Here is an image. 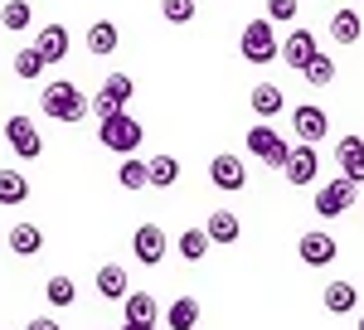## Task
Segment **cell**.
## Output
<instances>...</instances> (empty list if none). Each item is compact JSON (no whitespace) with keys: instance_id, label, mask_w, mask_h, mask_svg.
Instances as JSON below:
<instances>
[{"instance_id":"1","label":"cell","mask_w":364,"mask_h":330,"mask_svg":"<svg viewBox=\"0 0 364 330\" xmlns=\"http://www.w3.org/2000/svg\"><path fill=\"white\" fill-rule=\"evenodd\" d=\"M39 107L49 112L54 122H83L87 117V97L78 92V82L58 78V82H49V87L39 92Z\"/></svg>"},{"instance_id":"2","label":"cell","mask_w":364,"mask_h":330,"mask_svg":"<svg viewBox=\"0 0 364 330\" xmlns=\"http://www.w3.org/2000/svg\"><path fill=\"white\" fill-rule=\"evenodd\" d=\"M97 141L117 151V156H132L141 146V122L136 117H127V112H117V117H102V127H97Z\"/></svg>"},{"instance_id":"3","label":"cell","mask_w":364,"mask_h":330,"mask_svg":"<svg viewBox=\"0 0 364 330\" xmlns=\"http://www.w3.org/2000/svg\"><path fill=\"white\" fill-rule=\"evenodd\" d=\"M238 49H243L248 63H277V34H272V20H248Z\"/></svg>"},{"instance_id":"4","label":"cell","mask_w":364,"mask_h":330,"mask_svg":"<svg viewBox=\"0 0 364 330\" xmlns=\"http://www.w3.org/2000/svg\"><path fill=\"white\" fill-rule=\"evenodd\" d=\"M350 204H355V185H350L345 175L326 180V185L316 190V214H321V219H340V214H345Z\"/></svg>"},{"instance_id":"5","label":"cell","mask_w":364,"mask_h":330,"mask_svg":"<svg viewBox=\"0 0 364 330\" xmlns=\"http://www.w3.org/2000/svg\"><path fill=\"white\" fill-rule=\"evenodd\" d=\"M132 92H136V82L127 78V73H112V78L102 82V92L92 97V112H97V117H117V112H127Z\"/></svg>"},{"instance_id":"6","label":"cell","mask_w":364,"mask_h":330,"mask_svg":"<svg viewBox=\"0 0 364 330\" xmlns=\"http://www.w3.org/2000/svg\"><path fill=\"white\" fill-rule=\"evenodd\" d=\"M5 141H10V151L15 156H25V161H34V156H44V141H39V127L29 122V117H10L5 122Z\"/></svg>"},{"instance_id":"7","label":"cell","mask_w":364,"mask_h":330,"mask_svg":"<svg viewBox=\"0 0 364 330\" xmlns=\"http://www.w3.org/2000/svg\"><path fill=\"white\" fill-rule=\"evenodd\" d=\"M243 146H248L252 156H262L272 170H282V165H287V151H291V146H287V141H282L272 127H252L248 137H243Z\"/></svg>"},{"instance_id":"8","label":"cell","mask_w":364,"mask_h":330,"mask_svg":"<svg viewBox=\"0 0 364 330\" xmlns=\"http://www.w3.org/2000/svg\"><path fill=\"white\" fill-rule=\"evenodd\" d=\"M316 54H321V49H316V34H311V29H291V34L277 44V58L287 63V68H296V73H301Z\"/></svg>"},{"instance_id":"9","label":"cell","mask_w":364,"mask_h":330,"mask_svg":"<svg viewBox=\"0 0 364 330\" xmlns=\"http://www.w3.org/2000/svg\"><path fill=\"white\" fill-rule=\"evenodd\" d=\"M282 175H287L291 185H311V180L321 175V156H316V146H291V151H287V165H282Z\"/></svg>"},{"instance_id":"10","label":"cell","mask_w":364,"mask_h":330,"mask_svg":"<svg viewBox=\"0 0 364 330\" xmlns=\"http://www.w3.org/2000/svg\"><path fill=\"white\" fill-rule=\"evenodd\" d=\"M132 252H136V262L156 267V262L166 257V233H161V223H141L136 233H132Z\"/></svg>"},{"instance_id":"11","label":"cell","mask_w":364,"mask_h":330,"mask_svg":"<svg viewBox=\"0 0 364 330\" xmlns=\"http://www.w3.org/2000/svg\"><path fill=\"white\" fill-rule=\"evenodd\" d=\"M291 132L301 137V146H316V141L331 132V117H326L321 107H311V102H306V107H296V112H291Z\"/></svg>"},{"instance_id":"12","label":"cell","mask_w":364,"mask_h":330,"mask_svg":"<svg viewBox=\"0 0 364 330\" xmlns=\"http://www.w3.org/2000/svg\"><path fill=\"white\" fill-rule=\"evenodd\" d=\"M336 161H340V175H345L350 185H364V141L360 137H340Z\"/></svg>"},{"instance_id":"13","label":"cell","mask_w":364,"mask_h":330,"mask_svg":"<svg viewBox=\"0 0 364 330\" xmlns=\"http://www.w3.org/2000/svg\"><path fill=\"white\" fill-rule=\"evenodd\" d=\"M209 180L219 185V190H243L248 185V170H243V161L238 156H214V165H209Z\"/></svg>"},{"instance_id":"14","label":"cell","mask_w":364,"mask_h":330,"mask_svg":"<svg viewBox=\"0 0 364 330\" xmlns=\"http://www.w3.org/2000/svg\"><path fill=\"white\" fill-rule=\"evenodd\" d=\"M296 252H301L306 267H331V262H336V238H331V233H306V238L296 243Z\"/></svg>"},{"instance_id":"15","label":"cell","mask_w":364,"mask_h":330,"mask_svg":"<svg viewBox=\"0 0 364 330\" xmlns=\"http://www.w3.org/2000/svg\"><path fill=\"white\" fill-rule=\"evenodd\" d=\"M238 233H243V223L233 209H214L209 219H204V238L209 243H238Z\"/></svg>"},{"instance_id":"16","label":"cell","mask_w":364,"mask_h":330,"mask_svg":"<svg viewBox=\"0 0 364 330\" xmlns=\"http://www.w3.org/2000/svg\"><path fill=\"white\" fill-rule=\"evenodd\" d=\"M34 49L44 54V63H58V58L68 54V29H63V25H44V29H39V39H34Z\"/></svg>"},{"instance_id":"17","label":"cell","mask_w":364,"mask_h":330,"mask_svg":"<svg viewBox=\"0 0 364 330\" xmlns=\"http://www.w3.org/2000/svg\"><path fill=\"white\" fill-rule=\"evenodd\" d=\"M122 302H127V321H132V326H156V316H161L156 297H146V292H127Z\"/></svg>"},{"instance_id":"18","label":"cell","mask_w":364,"mask_h":330,"mask_svg":"<svg viewBox=\"0 0 364 330\" xmlns=\"http://www.w3.org/2000/svg\"><path fill=\"white\" fill-rule=\"evenodd\" d=\"M360 34H364L360 10H336V15H331V39H336V44H360Z\"/></svg>"},{"instance_id":"19","label":"cell","mask_w":364,"mask_h":330,"mask_svg":"<svg viewBox=\"0 0 364 330\" xmlns=\"http://www.w3.org/2000/svg\"><path fill=\"white\" fill-rule=\"evenodd\" d=\"M248 102H252V112H257V117H277V112H282V102H287V92H282L277 82H257Z\"/></svg>"},{"instance_id":"20","label":"cell","mask_w":364,"mask_h":330,"mask_svg":"<svg viewBox=\"0 0 364 330\" xmlns=\"http://www.w3.org/2000/svg\"><path fill=\"white\" fill-rule=\"evenodd\" d=\"M166 326L170 330H195L199 326V302L195 297H175L170 311H166Z\"/></svg>"},{"instance_id":"21","label":"cell","mask_w":364,"mask_h":330,"mask_svg":"<svg viewBox=\"0 0 364 330\" xmlns=\"http://www.w3.org/2000/svg\"><path fill=\"white\" fill-rule=\"evenodd\" d=\"M39 247H44V233H39L34 223H15V228H10V252H15V257H34Z\"/></svg>"},{"instance_id":"22","label":"cell","mask_w":364,"mask_h":330,"mask_svg":"<svg viewBox=\"0 0 364 330\" xmlns=\"http://www.w3.org/2000/svg\"><path fill=\"white\" fill-rule=\"evenodd\" d=\"M25 199H29V180L20 175V170L5 165V170H0V204L10 209V204H25Z\"/></svg>"},{"instance_id":"23","label":"cell","mask_w":364,"mask_h":330,"mask_svg":"<svg viewBox=\"0 0 364 330\" xmlns=\"http://www.w3.org/2000/svg\"><path fill=\"white\" fill-rule=\"evenodd\" d=\"M117 44H122V34H117L112 20H92V25H87V49H92V54H112Z\"/></svg>"},{"instance_id":"24","label":"cell","mask_w":364,"mask_h":330,"mask_svg":"<svg viewBox=\"0 0 364 330\" xmlns=\"http://www.w3.org/2000/svg\"><path fill=\"white\" fill-rule=\"evenodd\" d=\"M97 292L107 297V302H122L132 287H127V272L117 267V262H107V267H97Z\"/></svg>"},{"instance_id":"25","label":"cell","mask_w":364,"mask_h":330,"mask_svg":"<svg viewBox=\"0 0 364 330\" xmlns=\"http://www.w3.org/2000/svg\"><path fill=\"white\" fill-rule=\"evenodd\" d=\"M146 180L161 185V190H170V185L180 180V161H175V156H156V161H146Z\"/></svg>"},{"instance_id":"26","label":"cell","mask_w":364,"mask_h":330,"mask_svg":"<svg viewBox=\"0 0 364 330\" xmlns=\"http://www.w3.org/2000/svg\"><path fill=\"white\" fill-rule=\"evenodd\" d=\"M326 311H331V316H350V311H355V287H350V282H331V287H326Z\"/></svg>"},{"instance_id":"27","label":"cell","mask_w":364,"mask_h":330,"mask_svg":"<svg viewBox=\"0 0 364 330\" xmlns=\"http://www.w3.org/2000/svg\"><path fill=\"white\" fill-rule=\"evenodd\" d=\"M10 68H15L25 82H34V78H44V68H49V63H44V54H39V49H20V54L10 58Z\"/></svg>"},{"instance_id":"28","label":"cell","mask_w":364,"mask_h":330,"mask_svg":"<svg viewBox=\"0 0 364 330\" xmlns=\"http://www.w3.org/2000/svg\"><path fill=\"white\" fill-rule=\"evenodd\" d=\"M117 180H122V190H146V185H151V180H146V161H136V156H122Z\"/></svg>"},{"instance_id":"29","label":"cell","mask_w":364,"mask_h":330,"mask_svg":"<svg viewBox=\"0 0 364 330\" xmlns=\"http://www.w3.org/2000/svg\"><path fill=\"white\" fill-rule=\"evenodd\" d=\"M301 78H306L311 87H326V82H336V58L316 54V58L306 63V68H301Z\"/></svg>"},{"instance_id":"30","label":"cell","mask_w":364,"mask_h":330,"mask_svg":"<svg viewBox=\"0 0 364 330\" xmlns=\"http://www.w3.org/2000/svg\"><path fill=\"white\" fill-rule=\"evenodd\" d=\"M175 247H180V257H185V262H199V257L209 252V238H204V228H185Z\"/></svg>"},{"instance_id":"31","label":"cell","mask_w":364,"mask_h":330,"mask_svg":"<svg viewBox=\"0 0 364 330\" xmlns=\"http://www.w3.org/2000/svg\"><path fill=\"white\" fill-rule=\"evenodd\" d=\"M0 25H5V29H25V25H29V0H5Z\"/></svg>"},{"instance_id":"32","label":"cell","mask_w":364,"mask_h":330,"mask_svg":"<svg viewBox=\"0 0 364 330\" xmlns=\"http://www.w3.org/2000/svg\"><path fill=\"white\" fill-rule=\"evenodd\" d=\"M161 15L170 25H190L195 20V0H161Z\"/></svg>"},{"instance_id":"33","label":"cell","mask_w":364,"mask_h":330,"mask_svg":"<svg viewBox=\"0 0 364 330\" xmlns=\"http://www.w3.org/2000/svg\"><path fill=\"white\" fill-rule=\"evenodd\" d=\"M44 297H49L54 306H73V297H78V292H73V282H68V277H49Z\"/></svg>"},{"instance_id":"34","label":"cell","mask_w":364,"mask_h":330,"mask_svg":"<svg viewBox=\"0 0 364 330\" xmlns=\"http://www.w3.org/2000/svg\"><path fill=\"white\" fill-rule=\"evenodd\" d=\"M267 20H296V0H267Z\"/></svg>"},{"instance_id":"35","label":"cell","mask_w":364,"mask_h":330,"mask_svg":"<svg viewBox=\"0 0 364 330\" xmlns=\"http://www.w3.org/2000/svg\"><path fill=\"white\" fill-rule=\"evenodd\" d=\"M29 330H63L58 321H49V316H39V321H29Z\"/></svg>"},{"instance_id":"36","label":"cell","mask_w":364,"mask_h":330,"mask_svg":"<svg viewBox=\"0 0 364 330\" xmlns=\"http://www.w3.org/2000/svg\"><path fill=\"white\" fill-rule=\"evenodd\" d=\"M122 330H156V326H132V321H127V326H122Z\"/></svg>"},{"instance_id":"37","label":"cell","mask_w":364,"mask_h":330,"mask_svg":"<svg viewBox=\"0 0 364 330\" xmlns=\"http://www.w3.org/2000/svg\"><path fill=\"white\" fill-rule=\"evenodd\" d=\"M360 330H364V316H360Z\"/></svg>"}]
</instances>
